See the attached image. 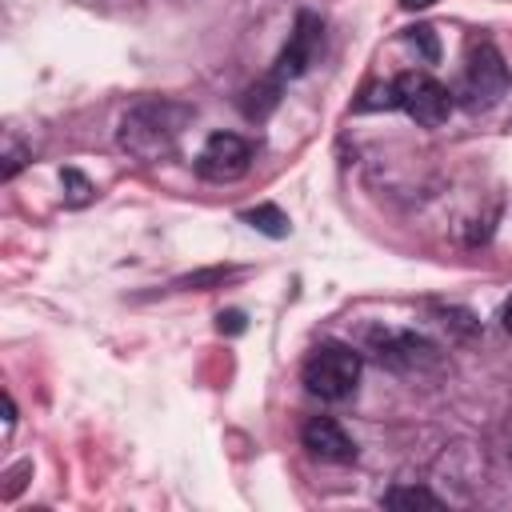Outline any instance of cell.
<instances>
[{"mask_svg": "<svg viewBox=\"0 0 512 512\" xmlns=\"http://www.w3.org/2000/svg\"><path fill=\"white\" fill-rule=\"evenodd\" d=\"M188 120H192V112L184 104L144 100V104H136V108L124 112L116 140H120L124 152H132L140 160H160V156H168L176 148V140H180V132H184Z\"/></svg>", "mask_w": 512, "mask_h": 512, "instance_id": "cell-1", "label": "cell"}, {"mask_svg": "<svg viewBox=\"0 0 512 512\" xmlns=\"http://www.w3.org/2000/svg\"><path fill=\"white\" fill-rule=\"evenodd\" d=\"M360 384V356L348 344H320L304 360V388L320 400H348Z\"/></svg>", "mask_w": 512, "mask_h": 512, "instance_id": "cell-2", "label": "cell"}, {"mask_svg": "<svg viewBox=\"0 0 512 512\" xmlns=\"http://www.w3.org/2000/svg\"><path fill=\"white\" fill-rule=\"evenodd\" d=\"M504 92H508V64H504V56L496 52V44H476L472 56H468L460 92H456L460 104L468 112H484V108L500 104Z\"/></svg>", "mask_w": 512, "mask_h": 512, "instance_id": "cell-3", "label": "cell"}, {"mask_svg": "<svg viewBox=\"0 0 512 512\" xmlns=\"http://www.w3.org/2000/svg\"><path fill=\"white\" fill-rule=\"evenodd\" d=\"M392 88H396V108H404L424 128H440L452 112V92L428 72H400Z\"/></svg>", "mask_w": 512, "mask_h": 512, "instance_id": "cell-4", "label": "cell"}, {"mask_svg": "<svg viewBox=\"0 0 512 512\" xmlns=\"http://www.w3.org/2000/svg\"><path fill=\"white\" fill-rule=\"evenodd\" d=\"M252 168V144L236 132H216L208 136V144L196 156V176L212 180V184H232Z\"/></svg>", "mask_w": 512, "mask_h": 512, "instance_id": "cell-5", "label": "cell"}, {"mask_svg": "<svg viewBox=\"0 0 512 512\" xmlns=\"http://www.w3.org/2000/svg\"><path fill=\"white\" fill-rule=\"evenodd\" d=\"M320 44H324V24H320V16H312V12H296L292 36H288V44H284L280 56H276L272 76H280V80H296V76H304L308 64L316 60Z\"/></svg>", "mask_w": 512, "mask_h": 512, "instance_id": "cell-6", "label": "cell"}, {"mask_svg": "<svg viewBox=\"0 0 512 512\" xmlns=\"http://www.w3.org/2000/svg\"><path fill=\"white\" fill-rule=\"evenodd\" d=\"M300 440H304V448H308L316 460H328V464H348V460L356 456L352 436H348L332 416H312V420L304 424Z\"/></svg>", "mask_w": 512, "mask_h": 512, "instance_id": "cell-7", "label": "cell"}, {"mask_svg": "<svg viewBox=\"0 0 512 512\" xmlns=\"http://www.w3.org/2000/svg\"><path fill=\"white\" fill-rule=\"evenodd\" d=\"M376 344H380V364H388V368H432V364H440L436 344H428L424 336H412V332H384V336H376Z\"/></svg>", "mask_w": 512, "mask_h": 512, "instance_id": "cell-8", "label": "cell"}, {"mask_svg": "<svg viewBox=\"0 0 512 512\" xmlns=\"http://www.w3.org/2000/svg\"><path fill=\"white\" fill-rule=\"evenodd\" d=\"M280 88H284L280 76H264V80H256V84L240 96V112H244L248 120H264V116L280 104Z\"/></svg>", "mask_w": 512, "mask_h": 512, "instance_id": "cell-9", "label": "cell"}, {"mask_svg": "<svg viewBox=\"0 0 512 512\" xmlns=\"http://www.w3.org/2000/svg\"><path fill=\"white\" fill-rule=\"evenodd\" d=\"M244 220L256 228V232H264V236H272V240H284L288 236V216H284V208H276V204H256V208H248L244 212Z\"/></svg>", "mask_w": 512, "mask_h": 512, "instance_id": "cell-10", "label": "cell"}, {"mask_svg": "<svg viewBox=\"0 0 512 512\" xmlns=\"http://www.w3.org/2000/svg\"><path fill=\"white\" fill-rule=\"evenodd\" d=\"M384 508H400V512H412V508H440V496H432L428 488H416V484H396L384 492Z\"/></svg>", "mask_w": 512, "mask_h": 512, "instance_id": "cell-11", "label": "cell"}, {"mask_svg": "<svg viewBox=\"0 0 512 512\" xmlns=\"http://www.w3.org/2000/svg\"><path fill=\"white\" fill-rule=\"evenodd\" d=\"M60 184H64V204L68 208H84L92 200V180L80 172V168H60Z\"/></svg>", "mask_w": 512, "mask_h": 512, "instance_id": "cell-12", "label": "cell"}, {"mask_svg": "<svg viewBox=\"0 0 512 512\" xmlns=\"http://www.w3.org/2000/svg\"><path fill=\"white\" fill-rule=\"evenodd\" d=\"M408 44L424 56V64H436L440 60V40H436V28H428V24H416V28H408Z\"/></svg>", "mask_w": 512, "mask_h": 512, "instance_id": "cell-13", "label": "cell"}, {"mask_svg": "<svg viewBox=\"0 0 512 512\" xmlns=\"http://www.w3.org/2000/svg\"><path fill=\"white\" fill-rule=\"evenodd\" d=\"M0 160H4V164H0V180H12V176L32 160V152H28L16 136H4V156H0Z\"/></svg>", "mask_w": 512, "mask_h": 512, "instance_id": "cell-14", "label": "cell"}, {"mask_svg": "<svg viewBox=\"0 0 512 512\" xmlns=\"http://www.w3.org/2000/svg\"><path fill=\"white\" fill-rule=\"evenodd\" d=\"M224 276H232L228 268H204V272H192L180 280V288H208V284H220Z\"/></svg>", "mask_w": 512, "mask_h": 512, "instance_id": "cell-15", "label": "cell"}, {"mask_svg": "<svg viewBox=\"0 0 512 512\" xmlns=\"http://www.w3.org/2000/svg\"><path fill=\"white\" fill-rule=\"evenodd\" d=\"M216 332H220V336H240V332H244V312H240V308L220 312V316H216Z\"/></svg>", "mask_w": 512, "mask_h": 512, "instance_id": "cell-16", "label": "cell"}, {"mask_svg": "<svg viewBox=\"0 0 512 512\" xmlns=\"http://www.w3.org/2000/svg\"><path fill=\"white\" fill-rule=\"evenodd\" d=\"M12 424H16V404H12V396L4 392V432H12Z\"/></svg>", "mask_w": 512, "mask_h": 512, "instance_id": "cell-17", "label": "cell"}, {"mask_svg": "<svg viewBox=\"0 0 512 512\" xmlns=\"http://www.w3.org/2000/svg\"><path fill=\"white\" fill-rule=\"evenodd\" d=\"M500 324H504V332L512 336V296L504 300V308H500Z\"/></svg>", "mask_w": 512, "mask_h": 512, "instance_id": "cell-18", "label": "cell"}, {"mask_svg": "<svg viewBox=\"0 0 512 512\" xmlns=\"http://www.w3.org/2000/svg\"><path fill=\"white\" fill-rule=\"evenodd\" d=\"M432 4H436V0H400V8H404V12H416V8H432Z\"/></svg>", "mask_w": 512, "mask_h": 512, "instance_id": "cell-19", "label": "cell"}]
</instances>
